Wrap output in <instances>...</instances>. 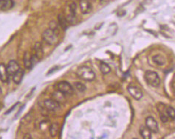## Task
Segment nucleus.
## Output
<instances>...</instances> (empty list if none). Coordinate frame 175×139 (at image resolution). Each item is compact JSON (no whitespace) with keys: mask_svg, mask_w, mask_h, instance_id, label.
Listing matches in <instances>:
<instances>
[{"mask_svg":"<svg viewBox=\"0 0 175 139\" xmlns=\"http://www.w3.org/2000/svg\"><path fill=\"white\" fill-rule=\"evenodd\" d=\"M100 1H102V0H100Z\"/></svg>","mask_w":175,"mask_h":139,"instance_id":"obj_28","label":"nucleus"},{"mask_svg":"<svg viewBox=\"0 0 175 139\" xmlns=\"http://www.w3.org/2000/svg\"><path fill=\"white\" fill-rule=\"evenodd\" d=\"M80 8L83 14H88L92 11V7L89 0H80Z\"/></svg>","mask_w":175,"mask_h":139,"instance_id":"obj_8","label":"nucleus"},{"mask_svg":"<svg viewBox=\"0 0 175 139\" xmlns=\"http://www.w3.org/2000/svg\"><path fill=\"white\" fill-rule=\"evenodd\" d=\"M14 6L13 0H0V10L7 11L12 9Z\"/></svg>","mask_w":175,"mask_h":139,"instance_id":"obj_11","label":"nucleus"},{"mask_svg":"<svg viewBox=\"0 0 175 139\" xmlns=\"http://www.w3.org/2000/svg\"><path fill=\"white\" fill-rule=\"evenodd\" d=\"M76 74L79 78L82 79L85 81L91 82L96 79V74L94 71L90 67L87 66L79 67L76 71Z\"/></svg>","mask_w":175,"mask_h":139,"instance_id":"obj_1","label":"nucleus"},{"mask_svg":"<svg viewBox=\"0 0 175 139\" xmlns=\"http://www.w3.org/2000/svg\"><path fill=\"white\" fill-rule=\"evenodd\" d=\"M18 104H19V103H16V105H13V106L12 107V108H11L10 109V110H7V111L6 113H5V114H9V113H11V111H12V110H14L15 108H16V105H18Z\"/></svg>","mask_w":175,"mask_h":139,"instance_id":"obj_25","label":"nucleus"},{"mask_svg":"<svg viewBox=\"0 0 175 139\" xmlns=\"http://www.w3.org/2000/svg\"><path fill=\"white\" fill-rule=\"evenodd\" d=\"M24 70L20 68L12 75L13 82H14L16 84H20L21 82L22 81V79L24 77Z\"/></svg>","mask_w":175,"mask_h":139,"instance_id":"obj_13","label":"nucleus"},{"mask_svg":"<svg viewBox=\"0 0 175 139\" xmlns=\"http://www.w3.org/2000/svg\"><path fill=\"white\" fill-rule=\"evenodd\" d=\"M128 92L132 97L136 100H140L143 97V93L141 90L135 86H129L127 88Z\"/></svg>","mask_w":175,"mask_h":139,"instance_id":"obj_7","label":"nucleus"},{"mask_svg":"<svg viewBox=\"0 0 175 139\" xmlns=\"http://www.w3.org/2000/svg\"><path fill=\"white\" fill-rule=\"evenodd\" d=\"M49 26H50V29L56 32V33H58V24L57 23L56 21L53 20L51 21L49 24Z\"/></svg>","mask_w":175,"mask_h":139,"instance_id":"obj_21","label":"nucleus"},{"mask_svg":"<svg viewBox=\"0 0 175 139\" xmlns=\"http://www.w3.org/2000/svg\"><path fill=\"white\" fill-rule=\"evenodd\" d=\"M58 90L60 93H62L63 95H71L73 93V88L72 85H70L69 82L66 81H62L58 82Z\"/></svg>","mask_w":175,"mask_h":139,"instance_id":"obj_4","label":"nucleus"},{"mask_svg":"<svg viewBox=\"0 0 175 139\" xmlns=\"http://www.w3.org/2000/svg\"><path fill=\"white\" fill-rule=\"evenodd\" d=\"M19 69H20L19 64L16 61H14V60H12V61H9L8 64L7 66V70L9 75H13Z\"/></svg>","mask_w":175,"mask_h":139,"instance_id":"obj_10","label":"nucleus"},{"mask_svg":"<svg viewBox=\"0 0 175 139\" xmlns=\"http://www.w3.org/2000/svg\"><path fill=\"white\" fill-rule=\"evenodd\" d=\"M9 75L7 70V66L3 63L0 64V80L3 82H8Z\"/></svg>","mask_w":175,"mask_h":139,"instance_id":"obj_9","label":"nucleus"},{"mask_svg":"<svg viewBox=\"0 0 175 139\" xmlns=\"http://www.w3.org/2000/svg\"><path fill=\"white\" fill-rule=\"evenodd\" d=\"M165 113H166L167 116H169V117H170L171 119H172L173 120H174V118H175V110H174V108H172V107L169 106V107H167L166 108H165Z\"/></svg>","mask_w":175,"mask_h":139,"instance_id":"obj_20","label":"nucleus"},{"mask_svg":"<svg viewBox=\"0 0 175 139\" xmlns=\"http://www.w3.org/2000/svg\"><path fill=\"white\" fill-rule=\"evenodd\" d=\"M140 134L142 136V138L144 139L152 138V132L146 126H140Z\"/></svg>","mask_w":175,"mask_h":139,"instance_id":"obj_14","label":"nucleus"},{"mask_svg":"<svg viewBox=\"0 0 175 139\" xmlns=\"http://www.w3.org/2000/svg\"><path fill=\"white\" fill-rule=\"evenodd\" d=\"M154 63L158 66H163L165 63V58L163 57L162 54H156L152 58Z\"/></svg>","mask_w":175,"mask_h":139,"instance_id":"obj_17","label":"nucleus"},{"mask_svg":"<svg viewBox=\"0 0 175 139\" xmlns=\"http://www.w3.org/2000/svg\"><path fill=\"white\" fill-rule=\"evenodd\" d=\"M33 55L36 56L38 59L41 60V58H43V54H44V52H43V49H42V45H41V43L37 42L36 44H35L33 48Z\"/></svg>","mask_w":175,"mask_h":139,"instance_id":"obj_12","label":"nucleus"},{"mask_svg":"<svg viewBox=\"0 0 175 139\" xmlns=\"http://www.w3.org/2000/svg\"><path fill=\"white\" fill-rule=\"evenodd\" d=\"M160 117L161 121H162L163 122H164V123L169 121V116H167V114L165 113H163V112L160 113Z\"/></svg>","mask_w":175,"mask_h":139,"instance_id":"obj_24","label":"nucleus"},{"mask_svg":"<svg viewBox=\"0 0 175 139\" xmlns=\"http://www.w3.org/2000/svg\"><path fill=\"white\" fill-rule=\"evenodd\" d=\"M76 4L75 2H72L70 5V14L75 16L76 13Z\"/></svg>","mask_w":175,"mask_h":139,"instance_id":"obj_23","label":"nucleus"},{"mask_svg":"<svg viewBox=\"0 0 175 139\" xmlns=\"http://www.w3.org/2000/svg\"><path fill=\"white\" fill-rule=\"evenodd\" d=\"M144 78H145L146 82L152 87L157 88L160 85V79L159 75L155 71H146L144 74Z\"/></svg>","mask_w":175,"mask_h":139,"instance_id":"obj_2","label":"nucleus"},{"mask_svg":"<svg viewBox=\"0 0 175 139\" xmlns=\"http://www.w3.org/2000/svg\"><path fill=\"white\" fill-rule=\"evenodd\" d=\"M74 86H75L76 89L80 92H83L86 90V86L83 85L81 82H75L74 83Z\"/></svg>","mask_w":175,"mask_h":139,"instance_id":"obj_22","label":"nucleus"},{"mask_svg":"<svg viewBox=\"0 0 175 139\" xmlns=\"http://www.w3.org/2000/svg\"><path fill=\"white\" fill-rule=\"evenodd\" d=\"M146 126L149 129V130L153 133H157L159 131L158 124L156 120L152 116H149L146 119Z\"/></svg>","mask_w":175,"mask_h":139,"instance_id":"obj_5","label":"nucleus"},{"mask_svg":"<svg viewBox=\"0 0 175 139\" xmlns=\"http://www.w3.org/2000/svg\"><path fill=\"white\" fill-rule=\"evenodd\" d=\"M100 71L103 74H107L111 71V68L107 63H104V62H101L100 65Z\"/></svg>","mask_w":175,"mask_h":139,"instance_id":"obj_18","label":"nucleus"},{"mask_svg":"<svg viewBox=\"0 0 175 139\" xmlns=\"http://www.w3.org/2000/svg\"><path fill=\"white\" fill-rule=\"evenodd\" d=\"M58 25L62 28L64 30H66V28H67V24L68 22L66 21V18L65 16L63 14H59L58 16Z\"/></svg>","mask_w":175,"mask_h":139,"instance_id":"obj_16","label":"nucleus"},{"mask_svg":"<svg viewBox=\"0 0 175 139\" xmlns=\"http://www.w3.org/2000/svg\"><path fill=\"white\" fill-rule=\"evenodd\" d=\"M24 138H32L31 135H30V134H25L24 136Z\"/></svg>","mask_w":175,"mask_h":139,"instance_id":"obj_26","label":"nucleus"},{"mask_svg":"<svg viewBox=\"0 0 175 139\" xmlns=\"http://www.w3.org/2000/svg\"><path fill=\"white\" fill-rule=\"evenodd\" d=\"M58 127H59V126H58V123H53L50 125L49 130H50V133L51 136L55 137L57 134H58Z\"/></svg>","mask_w":175,"mask_h":139,"instance_id":"obj_19","label":"nucleus"},{"mask_svg":"<svg viewBox=\"0 0 175 139\" xmlns=\"http://www.w3.org/2000/svg\"><path fill=\"white\" fill-rule=\"evenodd\" d=\"M44 105L47 110L50 111H56L60 108V105L56 99H46L44 101Z\"/></svg>","mask_w":175,"mask_h":139,"instance_id":"obj_6","label":"nucleus"},{"mask_svg":"<svg viewBox=\"0 0 175 139\" xmlns=\"http://www.w3.org/2000/svg\"><path fill=\"white\" fill-rule=\"evenodd\" d=\"M58 33L52 30L49 28L48 30H46L42 33V39L47 44L50 45H53L57 42L58 40Z\"/></svg>","mask_w":175,"mask_h":139,"instance_id":"obj_3","label":"nucleus"},{"mask_svg":"<svg viewBox=\"0 0 175 139\" xmlns=\"http://www.w3.org/2000/svg\"><path fill=\"white\" fill-rule=\"evenodd\" d=\"M1 93H2V92H1V89H0V94H1Z\"/></svg>","mask_w":175,"mask_h":139,"instance_id":"obj_27","label":"nucleus"},{"mask_svg":"<svg viewBox=\"0 0 175 139\" xmlns=\"http://www.w3.org/2000/svg\"><path fill=\"white\" fill-rule=\"evenodd\" d=\"M24 66H25L28 69H31L34 66L33 62H32L31 55H30L28 52H26L25 54H24Z\"/></svg>","mask_w":175,"mask_h":139,"instance_id":"obj_15","label":"nucleus"}]
</instances>
